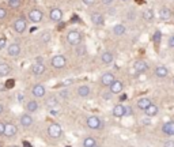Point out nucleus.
<instances>
[{"label":"nucleus","mask_w":174,"mask_h":147,"mask_svg":"<svg viewBox=\"0 0 174 147\" xmlns=\"http://www.w3.org/2000/svg\"><path fill=\"white\" fill-rule=\"evenodd\" d=\"M38 109V102L37 101H29L26 105V110L27 112H36Z\"/></svg>","instance_id":"nucleus-29"},{"label":"nucleus","mask_w":174,"mask_h":147,"mask_svg":"<svg viewBox=\"0 0 174 147\" xmlns=\"http://www.w3.org/2000/svg\"><path fill=\"white\" fill-rule=\"evenodd\" d=\"M19 53H20L19 44H11V45L8 46V54H10V56L16 57V56H19Z\"/></svg>","instance_id":"nucleus-18"},{"label":"nucleus","mask_w":174,"mask_h":147,"mask_svg":"<svg viewBox=\"0 0 174 147\" xmlns=\"http://www.w3.org/2000/svg\"><path fill=\"white\" fill-rule=\"evenodd\" d=\"M32 93H33L34 97H38V98H41V97H44V95H45L46 90H45V87H44L42 84H34V86H33V90H32Z\"/></svg>","instance_id":"nucleus-13"},{"label":"nucleus","mask_w":174,"mask_h":147,"mask_svg":"<svg viewBox=\"0 0 174 147\" xmlns=\"http://www.w3.org/2000/svg\"><path fill=\"white\" fill-rule=\"evenodd\" d=\"M6 15H7L6 8H3V7H0V19H4V18H6Z\"/></svg>","instance_id":"nucleus-38"},{"label":"nucleus","mask_w":174,"mask_h":147,"mask_svg":"<svg viewBox=\"0 0 174 147\" xmlns=\"http://www.w3.org/2000/svg\"><path fill=\"white\" fill-rule=\"evenodd\" d=\"M67 147H71V146H67Z\"/></svg>","instance_id":"nucleus-57"},{"label":"nucleus","mask_w":174,"mask_h":147,"mask_svg":"<svg viewBox=\"0 0 174 147\" xmlns=\"http://www.w3.org/2000/svg\"><path fill=\"white\" fill-rule=\"evenodd\" d=\"M83 3L86 6H93V4H95V0H83Z\"/></svg>","instance_id":"nucleus-42"},{"label":"nucleus","mask_w":174,"mask_h":147,"mask_svg":"<svg viewBox=\"0 0 174 147\" xmlns=\"http://www.w3.org/2000/svg\"><path fill=\"white\" fill-rule=\"evenodd\" d=\"M19 4H20V0H10V6H11L12 8L19 7Z\"/></svg>","instance_id":"nucleus-36"},{"label":"nucleus","mask_w":174,"mask_h":147,"mask_svg":"<svg viewBox=\"0 0 174 147\" xmlns=\"http://www.w3.org/2000/svg\"><path fill=\"white\" fill-rule=\"evenodd\" d=\"M49 18L52 19L53 22H60V20L63 19V11H61L60 8H53V10H50Z\"/></svg>","instance_id":"nucleus-11"},{"label":"nucleus","mask_w":174,"mask_h":147,"mask_svg":"<svg viewBox=\"0 0 174 147\" xmlns=\"http://www.w3.org/2000/svg\"><path fill=\"white\" fill-rule=\"evenodd\" d=\"M0 147H2V143H0Z\"/></svg>","instance_id":"nucleus-55"},{"label":"nucleus","mask_w":174,"mask_h":147,"mask_svg":"<svg viewBox=\"0 0 174 147\" xmlns=\"http://www.w3.org/2000/svg\"><path fill=\"white\" fill-rule=\"evenodd\" d=\"M163 147H174V141H166L163 143Z\"/></svg>","instance_id":"nucleus-39"},{"label":"nucleus","mask_w":174,"mask_h":147,"mask_svg":"<svg viewBox=\"0 0 174 147\" xmlns=\"http://www.w3.org/2000/svg\"><path fill=\"white\" fill-rule=\"evenodd\" d=\"M113 60H114V54L112 52H104L102 53L101 61L104 64H110V63H113Z\"/></svg>","instance_id":"nucleus-19"},{"label":"nucleus","mask_w":174,"mask_h":147,"mask_svg":"<svg viewBox=\"0 0 174 147\" xmlns=\"http://www.w3.org/2000/svg\"><path fill=\"white\" fill-rule=\"evenodd\" d=\"M159 18H161L162 20H170L173 18V12L172 10L166 8V7H163V8L159 10Z\"/></svg>","instance_id":"nucleus-15"},{"label":"nucleus","mask_w":174,"mask_h":147,"mask_svg":"<svg viewBox=\"0 0 174 147\" xmlns=\"http://www.w3.org/2000/svg\"><path fill=\"white\" fill-rule=\"evenodd\" d=\"M42 16H44V14L41 10H32V11L29 12V18L32 22L34 23H38L41 22V19H42Z\"/></svg>","instance_id":"nucleus-8"},{"label":"nucleus","mask_w":174,"mask_h":147,"mask_svg":"<svg viewBox=\"0 0 174 147\" xmlns=\"http://www.w3.org/2000/svg\"><path fill=\"white\" fill-rule=\"evenodd\" d=\"M169 46L170 48H174V36H172L169 38Z\"/></svg>","instance_id":"nucleus-43"},{"label":"nucleus","mask_w":174,"mask_h":147,"mask_svg":"<svg viewBox=\"0 0 174 147\" xmlns=\"http://www.w3.org/2000/svg\"><path fill=\"white\" fill-rule=\"evenodd\" d=\"M162 132L168 136L174 135V121H168L162 125Z\"/></svg>","instance_id":"nucleus-12"},{"label":"nucleus","mask_w":174,"mask_h":147,"mask_svg":"<svg viewBox=\"0 0 174 147\" xmlns=\"http://www.w3.org/2000/svg\"><path fill=\"white\" fill-rule=\"evenodd\" d=\"M91 93V89L87 86V84H82V86L78 87V95L82 98H84V97H88Z\"/></svg>","instance_id":"nucleus-17"},{"label":"nucleus","mask_w":174,"mask_h":147,"mask_svg":"<svg viewBox=\"0 0 174 147\" xmlns=\"http://www.w3.org/2000/svg\"><path fill=\"white\" fill-rule=\"evenodd\" d=\"M143 18L146 20H151L154 18V12H152V10H146L144 12H143Z\"/></svg>","instance_id":"nucleus-30"},{"label":"nucleus","mask_w":174,"mask_h":147,"mask_svg":"<svg viewBox=\"0 0 174 147\" xmlns=\"http://www.w3.org/2000/svg\"><path fill=\"white\" fill-rule=\"evenodd\" d=\"M102 3H104L105 6H110L112 3H113V0H102Z\"/></svg>","instance_id":"nucleus-45"},{"label":"nucleus","mask_w":174,"mask_h":147,"mask_svg":"<svg viewBox=\"0 0 174 147\" xmlns=\"http://www.w3.org/2000/svg\"><path fill=\"white\" fill-rule=\"evenodd\" d=\"M91 22L95 26H104V23H105L104 15L101 12H93L91 14Z\"/></svg>","instance_id":"nucleus-9"},{"label":"nucleus","mask_w":174,"mask_h":147,"mask_svg":"<svg viewBox=\"0 0 174 147\" xmlns=\"http://www.w3.org/2000/svg\"><path fill=\"white\" fill-rule=\"evenodd\" d=\"M95 145H97V141H95L94 138H91V136L86 138L83 141V143H82V146H83V147H94Z\"/></svg>","instance_id":"nucleus-28"},{"label":"nucleus","mask_w":174,"mask_h":147,"mask_svg":"<svg viewBox=\"0 0 174 147\" xmlns=\"http://www.w3.org/2000/svg\"><path fill=\"white\" fill-rule=\"evenodd\" d=\"M12 147H19V146H12Z\"/></svg>","instance_id":"nucleus-54"},{"label":"nucleus","mask_w":174,"mask_h":147,"mask_svg":"<svg viewBox=\"0 0 174 147\" xmlns=\"http://www.w3.org/2000/svg\"><path fill=\"white\" fill-rule=\"evenodd\" d=\"M26 26H27V23H26V20L23 18H19V19H16L15 22H14V30H15L16 33H19V34L25 32Z\"/></svg>","instance_id":"nucleus-6"},{"label":"nucleus","mask_w":174,"mask_h":147,"mask_svg":"<svg viewBox=\"0 0 174 147\" xmlns=\"http://www.w3.org/2000/svg\"><path fill=\"white\" fill-rule=\"evenodd\" d=\"M173 18H174V14H173Z\"/></svg>","instance_id":"nucleus-56"},{"label":"nucleus","mask_w":174,"mask_h":147,"mask_svg":"<svg viewBox=\"0 0 174 147\" xmlns=\"http://www.w3.org/2000/svg\"><path fill=\"white\" fill-rule=\"evenodd\" d=\"M67 60L64 56H61V54H57V56H54L52 59V66L54 68H64V66H66Z\"/></svg>","instance_id":"nucleus-7"},{"label":"nucleus","mask_w":174,"mask_h":147,"mask_svg":"<svg viewBox=\"0 0 174 147\" xmlns=\"http://www.w3.org/2000/svg\"><path fill=\"white\" fill-rule=\"evenodd\" d=\"M23 145H25V147H32V145L29 142H23Z\"/></svg>","instance_id":"nucleus-50"},{"label":"nucleus","mask_w":174,"mask_h":147,"mask_svg":"<svg viewBox=\"0 0 174 147\" xmlns=\"http://www.w3.org/2000/svg\"><path fill=\"white\" fill-rule=\"evenodd\" d=\"M10 72H11V67L7 63H2L0 64V76H7Z\"/></svg>","instance_id":"nucleus-25"},{"label":"nucleus","mask_w":174,"mask_h":147,"mask_svg":"<svg viewBox=\"0 0 174 147\" xmlns=\"http://www.w3.org/2000/svg\"><path fill=\"white\" fill-rule=\"evenodd\" d=\"M150 105H151V101H150L148 98H140V100L138 101V108L142 109V110H146Z\"/></svg>","instance_id":"nucleus-24"},{"label":"nucleus","mask_w":174,"mask_h":147,"mask_svg":"<svg viewBox=\"0 0 174 147\" xmlns=\"http://www.w3.org/2000/svg\"><path fill=\"white\" fill-rule=\"evenodd\" d=\"M86 123H87V127L90 129H102L105 125L104 121H102L100 117H97V116H90Z\"/></svg>","instance_id":"nucleus-1"},{"label":"nucleus","mask_w":174,"mask_h":147,"mask_svg":"<svg viewBox=\"0 0 174 147\" xmlns=\"http://www.w3.org/2000/svg\"><path fill=\"white\" fill-rule=\"evenodd\" d=\"M80 40H82V34L79 32H76V30H71V32L67 34V41L71 45H79Z\"/></svg>","instance_id":"nucleus-2"},{"label":"nucleus","mask_w":174,"mask_h":147,"mask_svg":"<svg viewBox=\"0 0 174 147\" xmlns=\"http://www.w3.org/2000/svg\"><path fill=\"white\" fill-rule=\"evenodd\" d=\"M161 38H162V33L159 32V30H156V32L154 33V42H155V45H159Z\"/></svg>","instance_id":"nucleus-31"},{"label":"nucleus","mask_w":174,"mask_h":147,"mask_svg":"<svg viewBox=\"0 0 174 147\" xmlns=\"http://www.w3.org/2000/svg\"><path fill=\"white\" fill-rule=\"evenodd\" d=\"M61 134H63V129L59 124H56V123H53V124H50L49 127H48V135L50 136V138L53 139H57L60 138Z\"/></svg>","instance_id":"nucleus-3"},{"label":"nucleus","mask_w":174,"mask_h":147,"mask_svg":"<svg viewBox=\"0 0 174 147\" xmlns=\"http://www.w3.org/2000/svg\"><path fill=\"white\" fill-rule=\"evenodd\" d=\"M33 117L30 115H23L22 117H20V124H22V127H25V128H29V127H32L33 125Z\"/></svg>","instance_id":"nucleus-16"},{"label":"nucleus","mask_w":174,"mask_h":147,"mask_svg":"<svg viewBox=\"0 0 174 147\" xmlns=\"http://www.w3.org/2000/svg\"><path fill=\"white\" fill-rule=\"evenodd\" d=\"M57 104H59V98H57L56 95H50V97L46 100V106H49V108L57 106Z\"/></svg>","instance_id":"nucleus-27"},{"label":"nucleus","mask_w":174,"mask_h":147,"mask_svg":"<svg viewBox=\"0 0 174 147\" xmlns=\"http://www.w3.org/2000/svg\"><path fill=\"white\" fill-rule=\"evenodd\" d=\"M6 44H7V38H6V37H2V38H0V50L4 49Z\"/></svg>","instance_id":"nucleus-35"},{"label":"nucleus","mask_w":174,"mask_h":147,"mask_svg":"<svg viewBox=\"0 0 174 147\" xmlns=\"http://www.w3.org/2000/svg\"><path fill=\"white\" fill-rule=\"evenodd\" d=\"M113 116L114 117H122V116H125V108L122 106V105H116L113 108Z\"/></svg>","instance_id":"nucleus-21"},{"label":"nucleus","mask_w":174,"mask_h":147,"mask_svg":"<svg viewBox=\"0 0 174 147\" xmlns=\"http://www.w3.org/2000/svg\"><path fill=\"white\" fill-rule=\"evenodd\" d=\"M114 80H116L114 75L110 74V72H106V74H104L101 76V83L104 84V86H108V87H110V84L113 83Z\"/></svg>","instance_id":"nucleus-10"},{"label":"nucleus","mask_w":174,"mask_h":147,"mask_svg":"<svg viewBox=\"0 0 174 147\" xmlns=\"http://www.w3.org/2000/svg\"><path fill=\"white\" fill-rule=\"evenodd\" d=\"M18 100H19V102H22V100H23V94L22 93L18 94Z\"/></svg>","instance_id":"nucleus-48"},{"label":"nucleus","mask_w":174,"mask_h":147,"mask_svg":"<svg viewBox=\"0 0 174 147\" xmlns=\"http://www.w3.org/2000/svg\"><path fill=\"white\" fill-rule=\"evenodd\" d=\"M14 84H15V80H14V79H8L6 82V89H12Z\"/></svg>","instance_id":"nucleus-34"},{"label":"nucleus","mask_w":174,"mask_h":147,"mask_svg":"<svg viewBox=\"0 0 174 147\" xmlns=\"http://www.w3.org/2000/svg\"><path fill=\"white\" fill-rule=\"evenodd\" d=\"M4 128H6V124H4V123L0 121V136L4 135Z\"/></svg>","instance_id":"nucleus-40"},{"label":"nucleus","mask_w":174,"mask_h":147,"mask_svg":"<svg viewBox=\"0 0 174 147\" xmlns=\"http://www.w3.org/2000/svg\"><path fill=\"white\" fill-rule=\"evenodd\" d=\"M76 53L79 54V56H84V54L87 53V50H86V46H84V45H79V46H78V50H76Z\"/></svg>","instance_id":"nucleus-32"},{"label":"nucleus","mask_w":174,"mask_h":147,"mask_svg":"<svg viewBox=\"0 0 174 147\" xmlns=\"http://www.w3.org/2000/svg\"><path fill=\"white\" fill-rule=\"evenodd\" d=\"M122 2H128V0H122Z\"/></svg>","instance_id":"nucleus-53"},{"label":"nucleus","mask_w":174,"mask_h":147,"mask_svg":"<svg viewBox=\"0 0 174 147\" xmlns=\"http://www.w3.org/2000/svg\"><path fill=\"white\" fill-rule=\"evenodd\" d=\"M122 90H124V84H122L120 80H114L113 83L110 84V93L112 94H120Z\"/></svg>","instance_id":"nucleus-14"},{"label":"nucleus","mask_w":174,"mask_h":147,"mask_svg":"<svg viewBox=\"0 0 174 147\" xmlns=\"http://www.w3.org/2000/svg\"><path fill=\"white\" fill-rule=\"evenodd\" d=\"M134 68H135L136 74H144V72H147L148 71V64L146 63V61H143V60H138V61H135Z\"/></svg>","instance_id":"nucleus-4"},{"label":"nucleus","mask_w":174,"mask_h":147,"mask_svg":"<svg viewBox=\"0 0 174 147\" xmlns=\"http://www.w3.org/2000/svg\"><path fill=\"white\" fill-rule=\"evenodd\" d=\"M125 32H127V29H125V26L121 25V23H118V25H116L113 27L114 36H122V34H125Z\"/></svg>","instance_id":"nucleus-26"},{"label":"nucleus","mask_w":174,"mask_h":147,"mask_svg":"<svg viewBox=\"0 0 174 147\" xmlns=\"http://www.w3.org/2000/svg\"><path fill=\"white\" fill-rule=\"evenodd\" d=\"M94 147H100V146H98V145H95V146H94Z\"/></svg>","instance_id":"nucleus-52"},{"label":"nucleus","mask_w":174,"mask_h":147,"mask_svg":"<svg viewBox=\"0 0 174 147\" xmlns=\"http://www.w3.org/2000/svg\"><path fill=\"white\" fill-rule=\"evenodd\" d=\"M72 82H74V79H67V80L61 82V84H63V86H68V84H72Z\"/></svg>","instance_id":"nucleus-41"},{"label":"nucleus","mask_w":174,"mask_h":147,"mask_svg":"<svg viewBox=\"0 0 174 147\" xmlns=\"http://www.w3.org/2000/svg\"><path fill=\"white\" fill-rule=\"evenodd\" d=\"M146 115L148 116V117H154V116H156L158 115V112H159V109H158V106H156V105H154V104H151L150 105V106L146 109Z\"/></svg>","instance_id":"nucleus-23"},{"label":"nucleus","mask_w":174,"mask_h":147,"mask_svg":"<svg viewBox=\"0 0 174 147\" xmlns=\"http://www.w3.org/2000/svg\"><path fill=\"white\" fill-rule=\"evenodd\" d=\"M18 134V128H16L15 124H12V123H7L6 124V128H4V135L7 138H12V136H15Z\"/></svg>","instance_id":"nucleus-5"},{"label":"nucleus","mask_w":174,"mask_h":147,"mask_svg":"<svg viewBox=\"0 0 174 147\" xmlns=\"http://www.w3.org/2000/svg\"><path fill=\"white\" fill-rule=\"evenodd\" d=\"M168 74H169V70L166 67L159 66V67L155 68V75L158 78H166V76H168Z\"/></svg>","instance_id":"nucleus-22"},{"label":"nucleus","mask_w":174,"mask_h":147,"mask_svg":"<svg viewBox=\"0 0 174 147\" xmlns=\"http://www.w3.org/2000/svg\"><path fill=\"white\" fill-rule=\"evenodd\" d=\"M41 38H42V41H44V42H45V44H48V42H49V41H50V33L45 32V33L42 34V37H41Z\"/></svg>","instance_id":"nucleus-33"},{"label":"nucleus","mask_w":174,"mask_h":147,"mask_svg":"<svg viewBox=\"0 0 174 147\" xmlns=\"http://www.w3.org/2000/svg\"><path fill=\"white\" fill-rule=\"evenodd\" d=\"M142 123H143V124H144V125H148V124H150V120H148V119H147V120H146V119H144V120H143Z\"/></svg>","instance_id":"nucleus-49"},{"label":"nucleus","mask_w":174,"mask_h":147,"mask_svg":"<svg viewBox=\"0 0 174 147\" xmlns=\"http://www.w3.org/2000/svg\"><path fill=\"white\" fill-rule=\"evenodd\" d=\"M110 97H112V93H110V94H104V95H102V98H104V100H110Z\"/></svg>","instance_id":"nucleus-46"},{"label":"nucleus","mask_w":174,"mask_h":147,"mask_svg":"<svg viewBox=\"0 0 174 147\" xmlns=\"http://www.w3.org/2000/svg\"><path fill=\"white\" fill-rule=\"evenodd\" d=\"M3 112H4V108H3V105H2V104H0V115H2V113H3Z\"/></svg>","instance_id":"nucleus-51"},{"label":"nucleus","mask_w":174,"mask_h":147,"mask_svg":"<svg viewBox=\"0 0 174 147\" xmlns=\"http://www.w3.org/2000/svg\"><path fill=\"white\" fill-rule=\"evenodd\" d=\"M32 70H33L34 75H42L44 72H45L46 68H45V66H44L42 63H37V61H36V64L32 67Z\"/></svg>","instance_id":"nucleus-20"},{"label":"nucleus","mask_w":174,"mask_h":147,"mask_svg":"<svg viewBox=\"0 0 174 147\" xmlns=\"http://www.w3.org/2000/svg\"><path fill=\"white\" fill-rule=\"evenodd\" d=\"M60 97L61 98H68L70 97V90H61L60 91Z\"/></svg>","instance_id":"nucleus-37"},{"label":"nucleus","mask_w":174,"mask_h":147,"mask_svg":"<svg viewBox=\"0 0 174 147\" xmlns=\"http://www.w3.org/2000/svg\"><path fill=\"white\" fill-rule=\"evenodd\" d=\"M132 115V108H125V116H131Z\"/></svg>","instance_id":"nucleus-44"},{"label":"nucleus","mask_w":174,"mask_h":147,"mask_svg":"<svg viewBox=\"0 0 174 147\" xmlns=\"http://www.w3.org/2000/svg\"><path fill=\"white\" fill-rule=\"evenodd\" d=\"M127 98H128V95H127V94H121V95H120V101H125Z\"/></svg>","instance_id":"nucleus-47"}]
</instances>
